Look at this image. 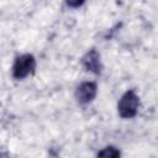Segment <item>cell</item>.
<instances>
[{
    "label": "cell",
    "instance_id": "cell-1",
    "mask_svg": "<svg viewBox=\"0 0 158 158\" xmlns=\"http://www.w3.org/2000/svg\"><path fill=\"white\" fill-rule=\"evenodd\" d=\"M35 65H36V62L31 54H23L19 57L14 64V69H12L14 77L17 79H22L27 77L35 69Z\"/></svg>",
    "mask_w": 158,
    "mask_h": 158
},
{
    "label": "cell",
    "instance_id": "cell-2",
    "mask_svg": "<svg viewBox=\"0 0 158 158\" xmlns=\"http://www.w3.org/2000/svg\"><path fill=\"white\" fill-rule=\"evenodd\" d=\"M138 107V98L133 91H127L118 102V112L122 117H132Z\"/></svg>",
    "mask_w": 158,
    "mask_h": 158
},
{
    "label": "cell",
    "instance_id": "cell-3",
    "mask_svg": "<svg viewBox=\"0 0 158 158\" xmlns=\"http://www.w3.org/2000/svg\"><path fill=\"white\" fill-rule=\"evenodd\" d=\"M96 94V86L94 83L85 81L80 84L77 89V98L80 102H89Z\"/></svg>",
    "mask_w": 158,
    "mask_h": 158
},
{
    "label": "cell",
    "instance_id": "cell-4",
    "mask_svg": "<svg viewBox=\"0 0 158 158\" xmlns=\"http://www.w3.org/2000/svg\"><path fill=\"white\" fill-rule=\"evenodd\" d=\"M84 64L88 68V70H93V72H98L99 70V56L95 51H91L90 53L86 54V57L84 58Z\"/></svg>",
    "mask_w": 158,
    "mask_h": 158
},
{
    "label": "cell",
    "instance_id": "cell-5",
    "mask_svg": "<svg viewBox=\"0 0 158 158\" xmlns=\"http://www.w3.org/2000/svg\"><path fill=\"white\" fill-rule=\"evenodd\" d=\"M65 1L70 6H79V5H81L84 2V0H65Z\"/></svg>",
    "mask_w": 158,
    "mask_h": 158
}]
</instances>
